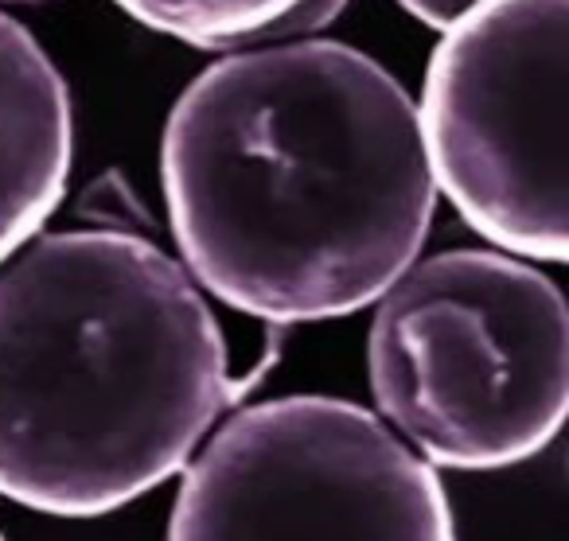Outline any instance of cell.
<instances>
[{
    "mask_svg": "<svg viewBox=\"0 0 569 541\" xmlns=\"http://www.w3.org/2000/svg\"><path fill=\"white\" fill-rule=\"evenodd\" d=\"M0 4H36V0H0Z\"/></svg>",
    "mask_w": 569,
    "mask_h": 541,
    "instance_id": "30bf717a",
    "label": "cell"
},
{
    "mask_svg": "<svg viewBox=\"0 0 569 541\" xmlns=\"http://www.w3.org/2000/svg\"><path fill=\"white\" fill-rule=\"evenodd\" d=\"M0 541H4V533H0Z\"/></svg>",
    "mask_w": 569,
    "mask_h": 541,
    "instance_id": "8fae6325",
    "label": "cell"
},
{
    "mask_svg": "<svg viewBox=\"0 0 569 541\" xmlns=\"http://www.w3.org/2000/svg\"><path fill=\"white\" fill-rule=\"evenodd\" d=\"M569 0H480L429 56L418 133L433 191L499 253L566 261Z\"/></svg>",
    "mask_w": 569,
    "mask_h": 541,
    "instance_id": "277c9868",
    "label": "cell"
},
{
    "mask_svg": "<svg viewBox=\"0 0 569 541\" xmlns=\"http://www.w3.org/2000/svg\"><path fill=\"white\" fill-rule=\"evenodd\" d=\"M351 0H297L293 9L284 12L277 24H269L266 32L253 36L246 48H273V43H305V40H320L325 28L336 24L343 9ZM242 48V51H246Z\"/></svg>",
    "mask_w": 569,
    "mask_h": 541,
    "instance_id": "ba28073f",
    "label": "cell"
},
{
    "mask_svg": "<svg viewBox=\"0 0 569 541\" xmlns=\"http://www.w3.org/2000/svg\"><path fill=\"white\" fill-rule=\"evenodd\" d=\"M375 304L367 370L379 421L429 468H515L561 432L569 312L538 266L445 250L413 261Z\"/></svg>",
    "mask_w": 569,
    "mask_h": 541,
    "instance_id": "3957f363",
    "label": "cell"
},
{
    "mask_svg": "<svg viewBox=\"0 0 569 541\" xmlns=\"http://www.w3.org/2000/svg\"><path fill=\"white\" fill-rule=\"evenodd\" d=\"M230 405L227 339L144 234L59 230L0 261V494L121 510L188 468Z\"/></svg>",
    "mask_w": 569,
    "mask_h": 541,
    "instance_id": "7a4b0ae2",
    "label": "cell"
},
{
    "mask_svg": "<svg viewBox=\"0 0 569 541\" xmlns=\"http://www.w3.org/2000/svg\"><path fill=\"white\" fill-rule=\"evenodd\" d=\"M168 541H457L437 468L367 409L277 398L183 468Z\"/></svg>",
    "mask_w": 569,
    "mask_h": 541,
    "instance_id": "5b68a950",
    "label": "cell"
},
{
    "mask_svg": "<svg viewBox=\"0 0 569 541\" xmlns=\"http://www.w3.org/2000/svg\"><path fill=\"white\" fill-rule=\"evenodd\" d=\"M149 32L172 36L199 51H242L297 0H113Z\"/></svg>",
    "mask_w": 569,
    "mask_h": 541,
    "instance_id": "52a82bcc",
    "label": "cell"
},
{
    "mask_svg": "<svg viewBox=\"0 0 569 541\" xmlns=\"http://www.w3.org/2000/svg\"><path fill=\"white\" fill-rule=\"evenodd\" d=\"M480 0H398V9H406L413 20H421L433 32H445V28L457 24L465 12H472Z\"/></svg>",
    "mask_w": 569,
    "mask_h": 541,
    "instance_id": "9c48e42d",
    "label": "cell"
},
{
    "mask_svg": "<svg viewBox=\"0 0 569 541\" xmlns=\"http://www.w3.org/2000/svg\"><path fill=\"white\" fill-rule=\"evenodd\" d=\"M71 157V90L40 40L0 12V261L63 203Z\"/></svg>",
    "mask_w": 569,
    "mask_h": 541,
    "instance_id": "8992f818",
    "label": "cell"
},
{
    "mask_svg": "<svg viewBox=\"0 0 569 541\" xmlns=\"http://www.w3.org/2000/svg\"><path fill=\"white\" fill-rule=\"evenodd\" d=\"M160 180L183 273L269 323L375 304L437 211L406 87L336 40L227 51L199 71L168 113Z\"/></svg>",
    "mask_w": 569,
    "mask_h": 541,
    "instance_id": "6da1fadb",
    "label": "cell"
}]
</instances>
